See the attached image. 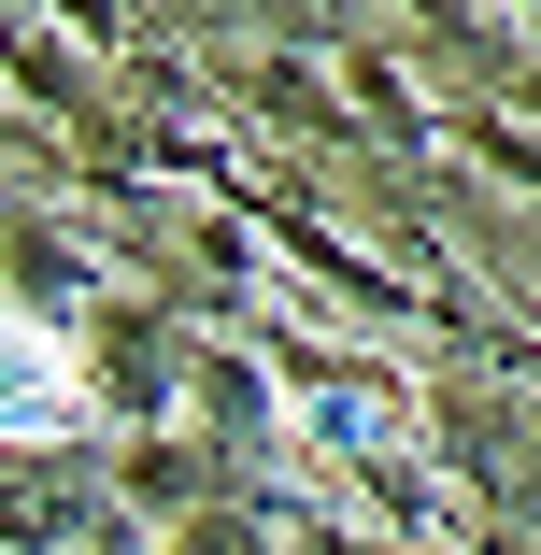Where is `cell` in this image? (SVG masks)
I'll return each mask as SVG.
<instances>
[{
	"instance_id": "6da1fadb",
	"label": "cell",
	"mask_w": 541,
	"mask_h": 555,
	"mask_svg": "<svg viewBox=\"0 0 541 555\" xmlns=\"http://www.w3.org/2000/svg\"><path fill=\"white\" fill-rule=\"evenodd\" d=\"M100 399H86V357H72V327L43 313H0V441H72Z\"/></svg>"
}]
</instances>
